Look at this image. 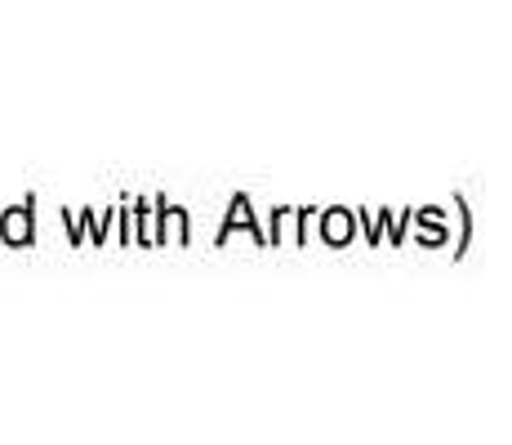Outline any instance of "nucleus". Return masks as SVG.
<instances>
[{
    "instance_id": "1",
    "label": "nucleus",
    "mask_w": 512,
    "mask_h": 445,
    "mask_svg": "<svg viewBox=\"0 0 512 445\" xmlns=\"http://www.w3.org/2000/svg\"><path fill=\"white\" fill-rule=\"evenodd\" d=\"M5 236H14V241H27V214L14 210V219H5Z\"/></svg>"
},
{
    "instance_id": "2",
    "label": "nucleus",
    "mask_w": 512,
    "mask_h": 445,
    "mask_svg": "<svg viewBox=\"0 0 512 445\" xmlns=\"http://www.w3.org/2000/svg\"><path fill=\"white\" fill-rule=\"evenodd\" d=\"M339 236H348V219H330V241H339Z\"/></svg>"
}]
</instances>
